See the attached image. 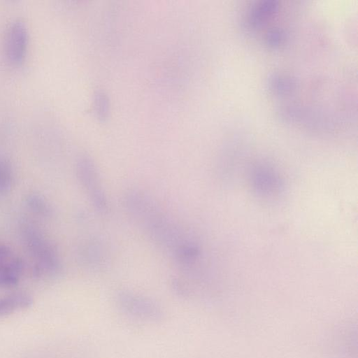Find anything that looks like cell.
Returning a JSON list of instances; mask_svg holds the SVG:
<instances>
[{
    "mask_svg": "<svg viewBox=\"0 0 358 358\" xmlns=\"http://www.w3.org/2000/svg\"><path fill=\"white\" fill-rule=\"evenodd\" d=\"M25 204L33 213L41 217H50L52 209L49 202L41 195L29 194L25 198Z\"/></svg>",
    "mask_w": 358,
    "mask_h": 358,
    "instance_id": "12",
    "label": "cell"
},
{
    "mask_svg": "<svg viewBox=\"0 0 358 358\" xmlns=\"http://www.w3.org/2000/svg\"><path fill=\"white\" fill-rule=\"evenodd\" d=\"M77 178L85 190L94 208L101 214L109 210V203L103 188L96 166L92 159L83 155L76 165Z\"/></svg>",
    "mask_w": 358,
    "mask_h": 358,
    "instance_id": "4",
    "label": "cell"
},
{
    "mask_svg": "<svg viewBox=\"0 0 358 358\" xmlns=\"http://www.w3.org/2000/svg\"><path fill=\"white\" fill-rule=\"evenodd\" d=\"M252 182L256 192L270 197L280 192L282 182L274 169L266 164H258L254 167L251 174Z\"/></svg>",
    "mask_w": 358,
    "mask_h": 358,
    "instance_id": "7",
    "label": "cell"
},
{
    "mask_svg": "<svg viewBox=\"0 0 358 358\" xmlns=\"http://www.w3.org/2000/svg\"><path fill=\"white\" fill-rule=\"evenodd\" d=\"M94 105L97 116L101 119L105 118L107 115L108 106L106 96L103 93L98 92L95 95Z\"/></svg>",
    "mask_w": 358,
    "mask_h": 358,
    "instance_id": "15",
    "label": "cell"
},
{
    "mask_svg": "<svg viewBox=\"0 0 358 358\" xmlns=\"http://www.w3.org/2000/svg\"><path fill=\"white\" fill-rule=\"evenodd\" d=\"M13 172L10 163L0 159V195L8 194L13 186Z\"/></svg>",
    "mask_w": 358,
    "mask_h": 358,
    "instance_id": "13",
    "label": "cell"
},
{
    "mask_svg": "<svg viewBox=\"0 0 358 358\" xmlns=\"http://www.w3.org/2000/svg\"><path fill=\"white\" fill-rule=\"evenodd\" d=\"M279 9V2L275 0H264L252 6L247 15L246 22L250 29L260 27Z\"/></svg>",
    "mask_w": 358,
    "mask_h": 358,
    "instance_id": "9",
    "label": "cell"
},
{
    "mask_svg": "<svg viewBox=\"0 0 358 358\" xmlns=\"http://www.w3.org/2000/svg\"><path fill=\"white\" fill-rule=\"evenodd\" d=\"M33 303L31 295L24 292H16L0 298V317L9 315L16 311L26 309Z\"/></svg>",
    "mask_w": 358,
    "mask_h": 358,
    "instance_id": "10",
    "label": "cell"
},
{
    "mask_svg": "<svg viewBox=\"0 0 358 358\" xmlns=\"http://www.w3.org/2000/svg\"><path fill=\"white\" fill-rule=\"evenodd\" d=\"M22 270L23 264L18 255L9 247L0 243V286L15 285Z\"/></svg>",
    "mask_w": 358,
    "mask_h": 358,
    "instance_id": "6",
    "label": "cell"
},
{
    "mask_svg": "<svg viewBox=\"0 0 358 358\" xmlns=\"http://www.w3.org/2000/svg\"><path fill=\"white\" fill-rule=\"evenodd\" d=\"M22 237L29 255L35 263V271L39 275H55L61 270V260L55 245L36 227L25 224Z\"/></svg>",
    "mask_w": 358,
    "mask_h": 358,
    "instance_id": "2",
    "label": "cell"
},
{
    "mask_svg": "<svg viewBox=\"0 0 358 358\" xmlns=\"http://www.w3.org/2000/svg\"><path fill=\"white\" fill-rule=\"evenodd\" d=\"M80 259L92 270H100L106 264L108 253L103 243L96 238L85 241L80 248Z\"/></svg>",
    "mask_w": 358,
    "mask_h": 358,
    "instance_id": "8",
    "label": "cell"
},
{
    "mask_svg": "<svg viewBox=\"0 0 358 358\" xmlns=\"http://www.w3.org/2000/svg\"><path fill=\"white\" fill-rule=\"evenodd\" d=\"M267 85L269 90L276 95H287L296 90L299 83L291 76L273 73L268 77Z\"/></svg>",
    "mask_w": 358,
    "mask_h": 358,
    "instance_id": "11",
    "label": "cell"
},
{
    "mask_svg": "<svg viewBox=\"0 0 358 358\" xmlns=\"http://www.w3.org/2000/svg\"><path fill=\"white\" fill-rule=\"evenodd\" d=\"M123 206L131 220L159 248L173 257L191 239L147 193L131 189L124 193Z\"/></svg>",
    "mask_w": 358,
    "mask_h": 358,
    "instance_id": "1",
    "label": "cell"
},
{
    "mask_svg": "<svg viewBox=\"0 0 358 358\" xmlns=\"http://www.w3.org/2000/svg\"><path fill=\"white\" fill-rule=\"evenodd\" d=\"M286 33L282 29L274 28L270 29L266 34L264 41L271 48L279 47L285 40Z\"/></svg>",
    "mask_w": 358,
    "mask_h": 358,
    "instance_id": "14",
    "label": "cell"
},
{
    "mask_svg": "<svg viewBox=\"0 0 358 358\" xmlns=\"http://www.w3.org/2000/svg\"><path fill=\"white\" fill-rule=\"evenodd\" d=\"M29 33L24 22L15 20L7 29L4 50L6 58L13 66H20L24 62L28 48Z\"/></svg>",
    "mask_w": 358,
    "mask_h": 358,
    "instance_id": "5",
    "label": "cell"
},
{
    "mask_svg": "<svg viewBox=\"0 0 358 358\" xmlns=\"http://www.w3.org/2000/svg\"><path fill=\"white\" fill-rule=\"evenodd\" d=\"M115 301L121 312L138 321L157 322L164 317V312L157 301L131 290L118 291Z\"/></svg>",
    "mask_w": 358,
    "mask_h": 358,
    "instance_id": "3",
    "label": "cell"
}]
</instances>
